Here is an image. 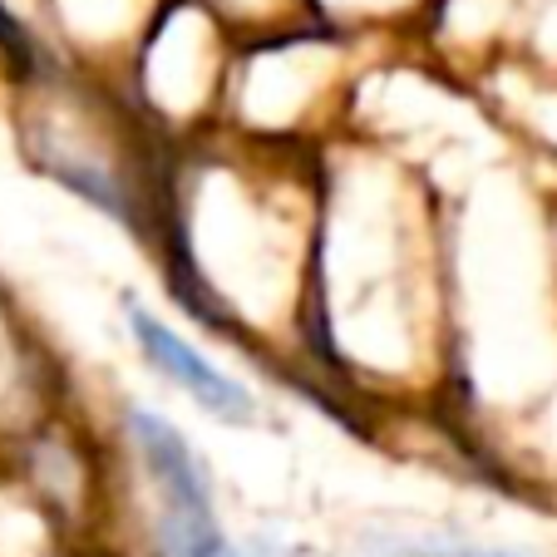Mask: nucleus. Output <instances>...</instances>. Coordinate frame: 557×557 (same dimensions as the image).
<instances>
[{
  "label": "nucleus",
  "instance_id": "f257e3e1",
  "mask_svg": "<svg viewBox=\"0 0 557 557\" xmlns=\"http://www.w3.org/2000/svg\"><path fill=\"white\" fill-rule=\"evenodd\" d=\"M153 227L169 247L178 296L232 336H306L321 227V173L286 169V148H212L198 138L158 178Z\"/></svg>",
  "mask_w": 557,
  "mask_h": 557
},
{
  "label": "nucleus",
  "instance_id": "f03ea898",
  "mask_svg": "<svg viewBox=\"0 0 557 557\" xmlns=\"http://www.w3.org/2000/svg\"><path fill=\"white\" fill-rule=\"evenodd\" d=\"M124 444L153 494V557H267L222 528L218 484L193 440L148 405H124Z\"/></svg>",
  "mask_w": 557,
  "mask_h": 557
},
{
  "label": "nucleus",
  "instance_id": "7ed1b4c3",
  "mask_svg": "<svg viewBox=\"0 0 557 557\" xmlns=\"http://www.w3.org/2000/svg\"><path fill=\"white\" fill-rule=\"evenodd\" d=\"M124 321H128V336H134L144 366L169 380L173 389H183L202 414H212L218 424H232V430H247V424L262 420V405H257L252 389L232 375V370H222L212 356H202V350L193 346L178 326H169L158 311L128 301Z\"/></svg>",
  "mask_w": 557,
  "mask_h": 557
},
{
  "label": "nucleus",
  "instance_id": "20e7f679",
  "mask_svg": "<svg viewBox=\"0 0 557 557\" xmlns=\"http://www.w3.org/2000/svg\"><path fill=\"white\" fill-rule=\"evenodd\" d=\"M463 557H533L523 547H484V553H463Z\"/></svg>",
  "mask_w": 557,
  "mask_h": 557
},
{
  "label": "nucleus",
  "instance_id": "39448f33",
  "mask_svg": "<svg viewBox=\"0 0 557 557\" xmlns=\"http://www.w3.org/2000/svg\"><path fill=\"white\" fill-rule=\"evenodd\" d=\"M385 557H434V553H385Z\"/></svg>",
  "mask_w": 557,
  "mask_h": 557
}]
</instances>
